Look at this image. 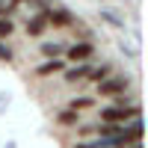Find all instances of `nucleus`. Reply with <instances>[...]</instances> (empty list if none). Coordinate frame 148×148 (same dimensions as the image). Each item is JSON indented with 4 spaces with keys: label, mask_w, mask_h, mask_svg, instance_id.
Instances as JSON below:
<instances>
[{
    "label": "nucleus",
    "mask_w": 148,
    "mask_h": 148,
    "mask_svg": "<svg viewBox=\"0 0 148 148\" xmlns=\"http://www.w3.org/2000/svg\"><path fill=\"white\" fill-rule=\"evenodd\" d=\"M42 15H45V21H47V27H56V30H65V27H74L77 24V15H74L71 9H65V6H45V9H39Z\"/></svg>",
    "instance_id": "nucleus-1"
},
{
    "label": "nucleus",
    "mask_w": 148,
    "mask_h": 148,
    "mask_svg": "<svg viewBox=\"0 0 148 148\" xmlns=\"http://www.w3.org/2000/svg\"><path fill=\"white\" fill-rule=\"evenodd\" d=\"M142 113V107L139 104H130V107H116V104H110L101 110V121H113V125H125V121L130 119H136Z\"/></svg>",
    "instance_id": "nucleus-2"
},
{
    "label": "nucleus",
    "mask_w": 148,
    "mask_h": 148,
    "mask_svg": "<svg viewBox=\"0 0 148 148\" xmlns=\"http://www.w3.org/2000/svg\"><path fill=\"white\" fill-rule=\"evenodd\" d=\"M95 89H98L101 98H113V95L127 92V89H130V80H127V77H104V80H98Z\"/></svg>",
    "instance_id": "nucleus-3"
},
{
    "label": "nucleus",
    "mask_w": 148,
    "mask_h": 148,
    "mask_svg": "<svg viewBox=\"0 0 148 148\" xmlns=\"http://www.w3.org/2000/svg\"><path fill=\"white\" fill-rule=\"evenodd\" d=\"M65 56H68V62H86V59L95 56V45L89 39L86 42H74L71 47H65Z\"/></svg>",
    "instance_id": "nucleus-4"
},
{
    "label": "nucleus",
    "mask_w": 148,
    "mask_h": 148,
    "mask_svg": "<svg viewBox=\"0 0 148 148\" xmlns=\"http://www.w3.org/2000/svg\"><path fill=\"white\" fill-rule=\"evenodd\" d=\"M89 71H92V62H89V59H86V62H77L74 68H62V77H65V83L71 86V83L83 80V77H86V74H89Z\"/></svg>",
    "instance_id": "nucleus-5"
},
{
    "label": "nucleus",
    "mask_w": 148,
    "mask_h": 148,
    "mask_svg": "<svg viewBox=\"0 0 148 148\" xmlns=\"http://www.w3.org/2000/svg\"><path fill=\"white\" fill-rule=\"evenodd\" d=\"M56 125L59 127H77L80 125V110H71V107H65V110H59L56 113Z\"/></svg>",
    "instance_id": "nucleus-6"
},
{
    "label": "nucleus",
    "mask_w": 148,
    "mask_h": 148,
    "mask_svg": "<svg viewBox=\"0 0 148 148\" xmlns=\"http://www.w3.org/2000/svg\"><path fill=\"white\" fill-rule=\"evenodd\" d=\"M62 68H65V59L53 56V59H47V62H42L39 68H36V77H51V74H59Z\"/></svg>",
    "instance_id": "nucleus-7"
},
{
    "label": "nucleus",
    "mask_w": 148,
    "mask_h": 148,
    "mask_svg": "<svg viewBox=\"0 0 148 148\" xmlns=\"http://www.w3.org/2000/svg\"><path fill=\"white\" fill-rule=\"evenodd\" d=\"M45 30H47V21H45V15H42V12L30 15V21H27V36L39 39V36H45Z\"/></svg>",
    "instance_id": "nucleus-8"
},
{
    "label": "nucleus",
    "mask_w": 148,
    "mask_h": 148,
    "mask_svg": "<svg viewBox=\"0 0 148 148\" xmlns=\"http://www.w3.org/2000/svg\"><path fill=\"white\" fill-rule=\"evenodd\" d=\"M39 51H42L47 59H53V56H59V53H65V45H62V42H42Z\"/></svg>",
    "instance_id": "nucleus-9"
},
{
    "label": "nucleus",
    "mask_w": 148,
    "mask_h": 148,
    "mask_svg": "<svg viewBox=\"0 0 148 148\" xmlns=\"http://www.w3.org/2000/svg\"><path fill=\"white\" fill-rule=\"evenodd\" d=\"M110 71H113V68H110V62H104V65H92V71L89 74H86V80H92V83H98V80H104V77H110Z\"/></svg>",
    "instance_id": "nucleus-10"
},
{
    "label": "nucleus",
    "mask_w": 148,
    "mask_h": 148,
    "mask_svg": "<svg viewBox=\"0 0 148 148\" xmlns=\"http://www.w3.org/2000/svg\"><path fill=\"white\" fill-rule=\"evenodd\" d=\"M68 107H71V110H92V107H95V98H92V95H80V98H74Z\"/></svg>",
    "instance_id": "nucleus-11"
},
{
    "label": "nucleus",
    "mask_w": 148,
    "mask_h": 148,
    "mask_svg": "<svg viewBox=\"0 0 148 148\" xmlns=\"http://www.w3.org/2000/svg\"><path fill=\"white\" fill-rule=\"evenodd\" d=\"M12 33H15V21H12L9 15H3V18H0V42L9 39Z\"/></svg>",
    "instance_id": "nucleus-12"
},
{
    "label": "nucleus",
    "mask_w": 148,
    "mask_h": 148,
    "mask_svg": "<svg viewBox=\"0 0 148 148\" xmlns=\"http://www.w3.org/2000/svg\"><path fill=\"white\" fill-rule=\"evenodd\" d=\"M0 62H15V51L3 42H0Z\"/></svg>",
    "instance_id": "nucleus-13"
},
{
    "label": "nucleus",
    "mask_w": 148,
    "mask_h": 148,
    "mask_svg": "<svg viewBox=\"0 0 148 148\" xmlns=\"http://www.w3.org/2000/svg\"><path fill=\"white\" fill-rule=\"evenodd\" d=\"M101 18H104L107 24H113V27H119V30H125V21H121V18H116L113 12H101Z\"/></svg>",
    "instance_id": "nucleus-14"
},
{
    "label": "nucleus",
    "mask_w": 148,
    "mask_h": 148,
    "mask_svg": "<svg viewBox=\"0 0 148 148\" xmlns=\"http://www.w3.org/2000/svg\"><path fill=\"white\" fill-rule=\"evenodd\" d=\"M74 148H98V139H92V142H77Z\"/></svg>",
    "instance_id": "nucleus-15"
},
{
    "label": "nucleus",
    "mask_w": 148,
    "mask_h": 148,
    "mask_svg": "<svg viewBox=\"0 0 148 148\" xmlns=\"http://www.w3.org/2000/svg\"><path fill=\"white\" fill-rule=\"evenodd\" d=\"M0 18H3V6H0Z\"/></svg>",
    "instance_id": "nucleus-16"
},
{
    "label": "nucleus",
    "mask_w": 148,
    "mask_h": 148,
    "mask_svg": "<svg viewBox=\"0 0 148 148\" xmlns=\"http://www.w3.org/2000/svg\"><path fill=\"white\" fill-rule=\"evenodd\" d=\"M3 3H6V0H0V6H3Z\"/></svg>",
    "instance_id": "nucleus-17"
}]
</instances>
